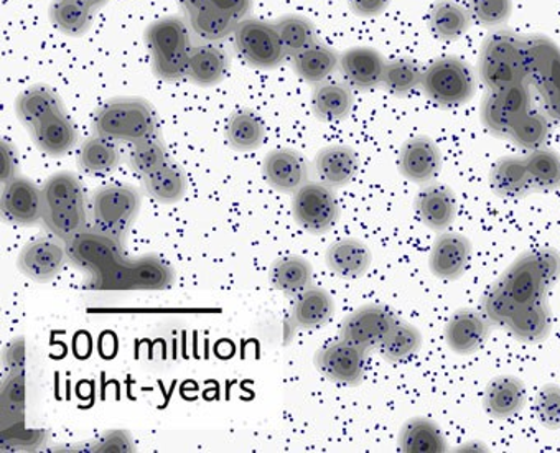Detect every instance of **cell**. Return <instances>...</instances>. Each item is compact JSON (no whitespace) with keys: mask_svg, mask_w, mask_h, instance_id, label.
<instances>
[{"mask_svg":"<svg viewBox=\"0 0 560 453\" xmlns=\"http://www.w3.org/2000/svg\"><path fill=\"white\" fill-rule=\"evenodd\" d=\"M560 279V253L553 247H539L521 254L498 280L514 307L546 302L547 293Z\"/></svg>","mask_w":560,"mask_h":453,"instance_id":"obj_1","label":"cell"},{"mask_svg":"<svg viewBox=\"0 0 560 453\" xmlns=\"http://www.w3.org/2000/svg\"><path fill=\"white\" fill-rule=\"evenodd\" d=\"M42 221L55 236L67 243L88 230L86 197L77 175L67 171L51 175L42 187Z\"/></svg>","mask_w":560,"mask_h":453,"instance_id":"obj_2","label":"cell"},{"mask_svg":"<svg viewBox=\"0 0 560 453\" xmlns=\"http://www.w3.org/2000/svg\"><path fill=\"white\" fill-rule=\"evenodd\" d=\"M93 130L114 142L136 143L158 136V116L142 97H114L94 114Z\"/></svg>","mask_w":560,"mask_h":453,"instance_id":"obj_3","label":"cell"},{"mask_svg":"<svg viewBox=\"0 0 560 453\" xmlns=\"http://www.w3.org/2000/svg\"><path fill=\"white\" fill-rule=\"evenodd\" d=\"M478 74L481 83L493 93L527 83L523 35L506 28L488 35L481 45Z\"/></svg>","mask_w":560,"mask_h":453,"instance_id":"obj_4","label":"cell"},{"mask_svg":"<svg viewBox=\"0 0 560 453\" xmlns=\"http://www.w3.org/2000/svg\"><path fill=\"white\" fill-rule=\"evenodd\" d=\"M68 260L91 274V286L103 290L104 283L126 263L124 240L103 231L84 230L65 243Z\"/></svg>","mask_w":560,"mask_h":453,"instance_id":"obj_5","label":"cell"},{"mask_svg":"<svg viewBox=\"0 0 560 453\" xmlns=\"http://www.w3.org/2000/svg\"><path fill=\"white\" fill-rule=\"evenodd\" d=\"M142 195L132 185L113 184L94 191L91 197L93 228L124 240L139 217Z\"/></svg>","mask_w":560,"mask_h":453,"instance_id":"obj_6","label":"cell"},{"mask_svg":"<svg viewBox=\"0 0 560 453\" xmlns=\"http://www.w3.org/2000/svg\"><path fill=\"white\" fill-rule=\"evenodd\" d=\"M422 88L429 100L442 107L464 106L474 97L475 74L457 57L439 58L425 70Z\"/></svg>","mask_w":560,"mask_h":453,"instance_id":"obj_7","label":"cell"},{"mask_svg":"<svg viewBox=\"0 0 560 453\" xmlns=\"http://www.w3.org/2000/svg\"><path fill=\"white\" fill-rule=\"evenodd\" d=\"M233 40L241 60L256 70H273L289 58L273 22L244 19L237 24Z\"/></svg>","mask_w":560,"mask_h":453,"instance_id":"obj_8","label":"cell"},{"mask_svg":"<svg viewBox=\"0 0 560 453\" xmlns=\"http://www.w3.org/2000/svg\"><path fill=\"white\" fill-rule=\"evenodd\" d=\"M292 214L299 226L307 233H328L340 218V205L334 188L320 182H307L294 194Z\"/></svg>","mask_w":560,"mask_h":453,"instance_id":"obj_9","label":"cell"},{"mask_svg":"<svg viewBox=\"0 0 560 453\" xmlns=\"http://www.w3.org/2000/svg\"><path fill=\"white\" fill-rule=\"evenodd\" d=\"M524 67L527 84L540 100L560 91V47L546 35L524 37Z\"/></svg>","mask_w":560,"mask_h":453,"instance_id":"obj_10","label":"cell"},{"mask_svg":"<svg viewBox=\"0 0 560 453\" xmlns=\"http://www.w3.org/2000/svg\"><path fill=\"white\" fill-rule=\"evenodd\" d=\"M396 324V315L383 305H363L345 318L341 324V338L357 345L361 350H374L384 344Z\"/></svg>","mask_w":560,"mask_h":453,"instance_id":"obj_11","label":"cell"},{"mask_svg":"<svg viewBox=\"0 0 560 453\" xmlns=\"http://www.w3.org/2000/svg\"><path fill=\"white\" fill-rule=\"evenodd\" d=\"M315 367L334 383L357 386L366 370V351L341 338L317 351Z\"/></svg>","mask_w":560,"mask_h":453,"instance_id":"obj_12","label":"cell"},{"mask_svg":"<svg viewBox=\"0 0 560 453\" xmlns=\"http://www.w3.org/2000/svg\"><path fill=\"white\" fill-rule=\"evenodd\" d=\"M191 35L194 34L187 18H178V15L159 19L154 24L149 25L145 28L144 38L152 55V63L174 60L190 54L194 47Z\"/></svg>","mask_w":560,"mask_h":453,"instance_id":"obj_13","label":"cell"},{"mask_svg":"<svg viewBox=\"0 0 560 453\" xmlns=\"http://www.w3.org/2000/svg\"><path fill=\"white\" fill-rule=\"evenodd\" d=\"M262 174L273 190L294 195L299 188L307 184L311 165L299 150L282 147L270 150L264 158Z\"/></svg>","mask_w":560,"mask_h":453,"instance_id":"obj_14","label":"cell"},{"mask_svg":"<svg viewBox=\"0 0 560 453\" xmlns=\"http://www.w3.org/2000/svg\"><path fill=\"white\" fill-rule=\"evenodd\" d=\"M442 164L441 149L431 137L416 136L400 147L399 171L412 184H431L441 174Z\"/></svg>","mask_w":560,"mask_h":453,"instance_id":"obj_15","label":"cell"},{"mask_svg":"<svg viewBox=\"0 0 560 453\" xmlns=\"http://www.w3.org/2000/svg\"><path fill=\"white\" fill-rule=\"evenodd\" d=\"M2 213L12 223L34 226L44 217L42 188L25 177H18L2 188Z\"/></svg>","mask_w":560,"mask_h":453,"instance_id":"obj_16","label":"cell"},{"mask_svg":"<svg viewBox=\"0 0 560 453\" xmlns=\"http://www.w3.org/2000/svg\"><path fill=\"white\" fill-rule=\"evenodd\" d=\"M491 327L493 325L483 317L481 312L462 309L455 312L445 325V344L454 353L468 357L485 347L490 338Z\"/></svg>","mask_w":560,"mask_h":453,"instance_id":"obj_17","label":"cell"},{"mask_svg":"<svg viewBox=\"0 0 560 453\" xmlns=\"http://www.w3.org/2000/svg\"><path fill=\"white\" fill-rule=\"evenodd\" d=\"M471 260V243L465 234L442 233L434 241L429 256L431 272L441 280H457Z\"/></svg>","mask_w":560,"mask_h":453,"instance_id":"obj_18","label":"cell"},{"mask_svg":"<svg viewBox=\"0 0 560 453\" xmlns=\"http://www.w3.org/2000/svg\"><path fill=\"white\" fill-rule=\"evenodd\" d=\"M67 260V247L57 241L37 240L21 251L18 267L28 279L45 283L58 277Z\"/></svg>","mask_w":560,"mask_h":453,"instance_id":"obj_19","label":"cell"},{"mask_svg":"<svg viewBox=\"0 0 560 453\" xmlns=\"http://www.w3.org/2000/svg\"><path fill=\"white\" fill-rule=\"evenodd\" d=\"M457 210V197L447 185H425L416 195V213L420 223L438 233L454 223Z\"/></svg>","mask_w":560,"mask_h":453,"instance_id":"obj_20","label":"cell"},{"mask_svg":"<svg viewBox=\"0 0 560 453\" xmlns=\"http://www.w3.org/2000/svg\"><path fill=\"white\" fill-rule=\"evenodd\" d=\"M387 61L371 47H351L340 55V71L347 84L361 91L374 90L383 84Z\"/></svg>","mask_w":560,"mask_h":453,"instance_id":"obj_21","label":"cell"},{"mask_svg":"<svg viewBox=\"0 0 560 453\" xmlns=\"http://www.w3.org/2000/svg\"><path fill=\"white\" fill-rule=\"evenodd\" d=\"M360 171V159L351 147L335 143L315 155L314 172L320 184L338 190L347 187Z\"/></svg>","mask_w":560,"mask_h":453,"instance_id":"obj_22","label":"cell"},{"mask_svg":"<svg viewBox=\"0 0 560 453\" xmlns=\"http://www.w3.org/2000/svg\"><path fill=\"white\" fill-rule=\"evenodd\" d=\"M526 396V386L520 378L511 374L493 378L485 390V410L493 419H511L523 410Z\"/></svg>","mask_w":560,"mask_h":453,"instance_id":"obj_23","label":"cell"},{"mask_svg":"<svg viewBox=\"0 0 560 453\" xmlns=\"http://www.w3.org/2000/svg\"><path fill=\"white\" fill-rule=\"evenodd\" d=\"M31 136L35 146L50 158L68 154L78 142L77 127L65 111H58L32 127Z\"/></svg>","mask_w":560,"mask_h":453,"instance_id":"obj_24","label":"cell"},{"mask_svg":"<svg viewBox=\"0 0 560 453\" xmlns=\"http://www.w3.org/2000/svg\"><path fill=\"white\" fill-rule=\"evenodd\" d=\"M228 54L218 44L197 42L190 51L188 61V81L200 88H211L220 84L228 73Z\"/></svg>","mask_w":560,"mask_h":453,"instance_id":"obj_25","label":"cell"},{"mask_svg":"<svg viewBox=\"0 0 560 453\" xmlns=\"http://www.w3.org/2000/svg\"><path fill=\"white\" fill-rule=\"evenodd\" d=\"M328 269L341 279H360L370 270L373 253L363 241L340 240L331 244L325 254Z\"/></svg>","mask_w":560,"mask_h":453,"instance_id":"obj_26","label":"cell"},{"mask_svg":"<svg viewBox=\"0 0 560 453\" xmlns=\"http://www.w3.org/2000/svg\"><path fill=\"white\" fill-rule=\"evenodd\" d=\"M335 314V300L327 290L322 287H308L304 292L295 297L292 307L291 321L294 327L304 330L324 327L331 321Z\"/></svg>","mask_w":560,"mask_h":453,"instance_id":"obj_27","label":"cell"},{"mask_svg":"<svg viewBox=\"0 0 560 453\" xmlns=\"http://www.w3.org/2000/svg\"><path fill=\"white\" fill-rule=\"evenodd\" d=\"M491 190L500 198L520 200L534 190L526 159L510 155L500 159L490 172Z\"/></svg>","mask_w":560,"mask_h":453,"instance_id":"obj_28","label":"cell"},{"mask_svg":"<svg viewBox=\"0 0 560 453\" xmlns=\"http://www.w3.org/2000/svg\"><path fill=\"white\" fill-rule=\"evenodd\" d=\"M521 344H540L552 332V312L546 302L516 309L504 325Z\"/></svg>","mask_w":560,"mask_h":453,"instance_id":"obj_29","label":"cell"},{"mask_svg":"<svg viewBox=\"0 0 560 453\" xmlns=\"http://www.w3.org/2000/svg\"><path fill=\"white\" fill-rule=\"evenodd\" d=\"M354 96L350 84L324 81L312 94V111L322 123H338L350 116Z\"/></svg>","mask_w":560,"mask_h":453,"instance_id":"obj_30","label":"cell"},{"mask_svg":"<svg viewBox=\"0 0 560 453\" xmlns=\"http://www.w3.org/2000/svg\"><path fill=\"white\" fill-rule=\"evenodd\" d=\"M340 67V55L330 45L317 44L292 58V68L301 80L308 84L327 81Z\"/></svg>","mask_w":560,"mask_h":453,"instance_id":"obj_31","label":"cell"},{"mask_svg":"<svg viewBox=\"0 0 560 453\" xmlns=\"http://www.w3.org/2000/svg\"><path fill=\"white\" fill-rule=\"evenodd\" d=\"M191 34L201 42L220 44L226 38L233 37L240 22L236 19L224 14L220 9L211 4H203L200 8L185 12Z\"/></svg>","mask_w":560,"mask_h":453,"instance_id":"obj_32","label":"cell"},{"mask_svg":"<svg viewBox=\"0 0 560 453\" xmlns=\"http://www.w3.org/2000/svg\"><path fill=\"white\" fill-rule=\"evenodd\" d=\"M399 446L404 453H444L448 450L444 433L428 417H412L404 423Z\"/></svg>","mask_w":560,"mask_h":453,"instance_id":"obj_33","label":"cell"},{"mask_svg":"<svg viewBox=\"0 0 560 453\" xmlns=\"http://www.w3.org/2000/svg\"><path fill=\"white\" fill-rule=\"evenodd\" d=\"M269 277L273 289L288 297H298L312 286L314 267L302 256L280 257L270 267Z\"/></svg>","mask_w":560,"mask_h":453,"instance_id":"obj_34","label":"cell"},{"mask_svg":"<svg viewBox=\"0 0 560 453\" xmlns=\"http://www.w3.org/2000/svg\"><path fill=\"white\" fill-rule=\"evenodd\" d=\"M65 111L63 101L45 84L28 88L15 101V114L25 127L32 129L51 114Z\"/></svg>","mask_w":560,"mask_h":453,"instance_id":"obj_35","label":"cell"},{"mask_svg":"<svg viewBox=\"0 0 560 453\" xmlns=\"http://www.w3.org/2000/svg\"><path fill=\"white\" fill-rule=\"evenodd\" d=\"M470 27V12L455 0H441L429 14V28L442 42L458 40Z\"/></svg>","mask_w":560,"mask_h":453,"instance_id":"obj_36","label":"cell"},{"mask_svg":"<svg viewBox=\"0 0 560 453\" xmlns=\"http://www.w3.org/2000/svg\"><path fill=\"white\" fill-rule=\"evenodd\" d=\"M120 152L114 140L94 133L81 143L78 150V165L90 175H107L117 169Z\"/></svg>","mask_w":560,"mask_h":453,"instance_id":"obj_37","label":"cell"},{"mask_svg":"<svg viewBox=\"0 0 560 453\" xmlns=\"http://www.w3.org/2000/svg\"><path fill=\"white\" fill-rule=\"evenodd\" d=\"M48 15L55 28L68 37H83L93 27L94 11L83 0H54Z\"/></svg>","mask_w":560,"mask_h":453,"instance_id":"obj_38","label":"cell"},{"mask_svg":"<svg viewBox=\"0 0 560 453\" xmlns=\"http://www.w3.org/2000/svg\"><path fill=\"white\" fill-rule=\"evenodd\" d=\"M144 187L149 197L162 205H174L187 194V174L180 165L167 162L164 167L144 177Z\"/></svg>","mask_w":560,"mask_h":453,"instance_id":"obj_39","label":"cell"},{"mask_svg":"<svg viewBox=\"0 0 560 453\" xmlns=\"http://www.w3.org/2000/svg\"><path fill=\"white\" fill-rule=\"evenodd\" d=\"M266 139L262 119L253 111H237L228 119L226 140L237 152H253Z\"/></svg>","mask_w":560,"mask_h":453,"instance_id":"obj_40","label":"cell"},{"mask_svg":"<svg viewBox=\"0 0 560 453\" xmlns=\"http://www.w3.org/2000/svg\"><path fill=\"white\" fill-rule=\"evenodd\" d=\"M174 269L158 256H144L129 264L130 290H165L174 283Z\"/></svg>","mask_w":560,"mask_h":453,"instance_id":"obj_41","label":"cell"},{"mask_svg":"<svg viewBox=\"0 0 560 453\" xmlns=\"http://www.w3.org/2000/svg\"><path fill=\"white\" fill-rule=\"evenodd\" d=\"M273 27H276L280 40H282L289 58H294L295 55L302 54L318 42L317 28H315L314 22L304 18V15H282L273 22Z\"/></svg>","mask_w":560,"mask_h":453,"instance_id":"obj_42","label":"cell"},{"mask_svg":"<svg viewBox=\"0 0 560 453\" xmlns=\"http://www.w3.org/2000/svg\"><path fill=\"white\" fill-rule=\"evenodd\" d=\"M524 159H526L534 190H560V155L556 150L540 147L529 152V155Z\"/></svg>","mask_w":560,"mask_h":453,"instance_id":"obj_43","label":"cell"},{"mask_svg":"<svg viewBox=\"0 0 560 453\" xmlns=\"http://www.w3.org/2000/svg\"><path fill=\"white\" fill-rule=\"evenodd\" d=\"M422 344L424 340H422L419 328L406 324V322H397L389 337L377 350H380L381 357L389 363H404L419 353Z\"/></svg>","mask_w":560,"mask_h":453,"instance_id":"obj_44","label":"cell"},{"mask_svg":"<svg viewBox=\"0 0 560 453\" xmlns=\"http://www.w3.org/2000/svg\"><path fill=\"white\" fill-rule=\"evenodd\" d=\"M549 117L537 111H527L523 116L514 120L510 129V139L521 149L533 152L546 146L549 139Z\"/></svg>","mask_w":560,"mask_h":453,"instance_id":"obj_45","label":"cell"},{"mask_svg":"<svg viewBox=\"0 0 560 453\" xmlns=\"http://www.w3.org/2000/svg\"><path fill=\"white\" fill-rule=\"evenodd\" d=\"M127 162H129L130 169L137 175L148 177L152 172L159 171L167 162H171V158H168V150L165 143L159 139V136H155L151 137V139L132 143L129 155H127Z\"/></svg>","mask_w":560,"mask_h":453,"instance_id":"obj_46","label":"cell"},{"mask_svg":"<svg viewBox=\"0 0 560 453\" xmlns=\"http://www.w3.org/2000/svg\"><path fill=\"white\" fill-rule=\"evenodd\" d=\"M422 80H424V73L416 61L409 58H397V60L387 61L383 86L394 96H407L422 86Z\"/></svg>","mask_w":560,"mask_h":453,"instance_id":"obj_47","label":"cell"},{"mask_svg":"<svg viewBox=\"0 0 560 453\" xmlns=\"http://www.w3.org/2000/svg\"><path fill=\"white\" fill-rule=\"evenodd\" d=\"M467 9L481 27H503L513 14V0H468Z\"/></svg>","mask_w":560,"mask_h":453,"instance_id":"obj_48","label":"cell"},{"mask_svg":"<svg viewBox=\"0 0 560 453\" xmlns=\"http://www.w3.org/2000/svg\"><path fill=\"white\" fill-rule=\"evenodd\" d=\"M534 414L537 422L549 430L560 429V386L546 384L540 387L534 400Z\"/></svg>","mask_w":560,"mask_h":453,"instance_id":"obj_49","label":"cell"},{"mask_svg":"<svg viewBox=\"0 0 560 453\" xmlns=\"http://www.w3.org/2000/svg\"><path fill=\"white\" fill-rule=\"evenodd\" d=\"M481 123H483L485 129L488 132L493 133L497 137L510 136L511 126H513V119L508 116L504 111L503 104H501L500 96L498 93H490L481 101Z\"/></svg>","mask_w":560,"mask_h":453,"instance_id":"obj_50","label":"cell"},{"mask_svg":"<svg viewBox=\"0 0 560 453\" xmlns=\"http://www.w3.org/2000/svg\"><path fill=\"white\" fill-rule=\"evenodd\" d=\"M514 311H516V307H514L513 302L498 286H494L481 302L480 312L493 327H504Z\"/></svg>","mask_w":560,"mask_h":453,"instance_id":"obj_51","label":"cell"},{"mask_svg":"<svg viewBox=\"0 0 560 453\" xmlns=\"http://www.w3.org/2000/svg\"><path fill=\"white\" fill-rule=\"evenodd\" d=\"M498 96H500L501 104H503L504 111L513 119V123L517 117L530 111L533 97H530L529 84L527 83L514 84V86L506 88V90L498 91Z\"/></svg>","mask_w":560,"mask_h":453,"instance_id":"obj_52","label":"cell"},{"mask_svg":"<svg viewBox=\"0 0 560 453\" xmlns=\"http://www.w3.org/2000/svg\"><path fill=\"white\" fill-rule=\"evenodd\" d=\"M18 150H15L14 143L9 142V140H2L0 142V178H2V185L18 178Z\"/></svg>","mask_w":560,"mask_h":453,"instance_id":"obj_53","label":"cell"},{"mask_svg":"<svg viewBox=\"0 0 560 453\" xmlns=\"http://www.w3.org/2000/svg\"><path fill=\"white\" fill-rule=\"evenodd\" d=\"M96 452H132L133 443L126 430H113L97 442Z\"/></svg>","mask_w":560,"mask_h":453,"instance_id":"obj_54","label":"cell"},{"mask_svg":"<svg viewBox=\"0 0 560 453\" xmlns=\"http://www.w3.org/2000/svg\"><path fill=\"white\" fill-rule=\"evenodd\" d=\"M208 4L214 5V8L223 11L224 14L230 18L236 19L237 22L247 19L253 9V0H210Z\"/></svg>","mask_w":560,"mask_h":453,"instance_id":"obj_55","label":"cell"},{"mask_svg":"<svg viewBox=\"0 0 560 453\" xmlns=\"http://www.w3.org/2000/svg\"><path fill=\"white\" fill-rule=\"evenodd\" d=\"M390 0H350L354 15L363 19L380 18L389 8Z\"/></svg>","mask_w":560,"mask_h":453,"instance_id":"obj_56","label":"cell"},{"mask_svg":"<svg viewBox=\"0 0 560 453\" xmlns=\"http://www.w3.org/2000/svg\"><path fill=\"white\" fill-rule=\"evenodd\" d=\"M542 106L544 111H546V116L560 124V91L544 97Z\"/></svg>","mask_w":560,"mask_h":453,"instance_id":"obj_57","label":"cell"},{"mask_svg":"<svg viewBox=\"0 0 560 453\" xmlns=\"http://www.w3.org/2000/svg\"><path fill=\"white\" fill-rule=\"evenodd\" d=\"M184 11H191V9L200 8V5L208 4L210 0H178Z\"/></svg>","mask_w":560,"mask_h":453,"instance_id":"obj_58","label":"cell"},{"mask_svg":"<svg viewBox=\"0 0 560 453\" xmlns=\"http://www.w3.org/2000/svg\"><path fill=\"white\" fill-rule=\"evenodd\" d=\"M84 4L90 5L93 11L104 8L107 4V0H83Z\"/></svg>","mask_w":560,"mask_h":453,"instance_id":"obj_59","label":"cell"}]
</instances>
